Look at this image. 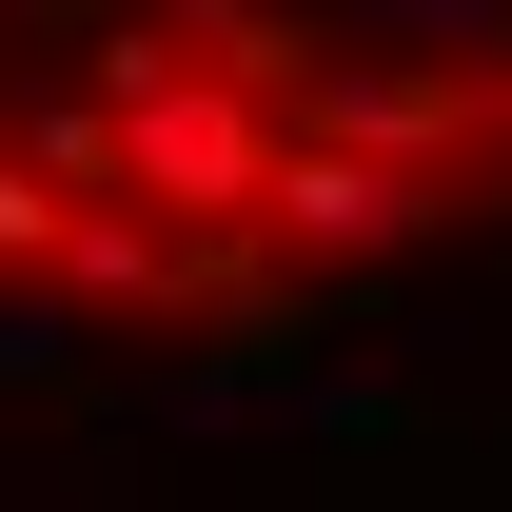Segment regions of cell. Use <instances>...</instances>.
<instances>
[{
    "label": "cell",
    "mask_w": 512,
    "mask_h": 512,
    "mask_svg": "<svg viewBox=\"0 0 512 512\" xmlns=\"http://www.w3.org/2000/svg\"><path fill=\"white\" fill-rule=\"evenodd\" d=\"M296 119H316V138H375V158H434V178H473V119H453L434 79H375V60H335V79H296Z\"/></svg>",
    "instance_id": "3957f363"
},
{
    "label": "cell",
    "mask_w": 512,
    "mask_h": 512,
    "mask_svg": "<svg viewBox=\"0 0 512 512\" xmlns=\"http://www.w3.org/2000/svg\"><path fill=\"white\" fill-rule=\"evenodd\" d=\"M60 217H79V197L40 178V158H20V138H0V276H60Z\"/></svg>",
    "instance_id": "277c9868"
},
{
    "label": "cell",
    "mask_w": 512,
    "mask_h": 512,
    "mask_svg": "<svg viewBox=\"0 0 512 512\" xmlns=\"http://www.w3.org/2000/svg\"><path fill=\"white\" fill-rule=\"evenodd\" d=\"M434 158H375V138H276V178H256V256H276V276H355V256H394L414 237V217H434Z\"/></svg>",
    "instance_id": "7a4b0ae2"
},
{
    "label": "cell",
    "mask_w": 512,
    "mask_h": 512,
    "mask_svg": "<svg viewBox=\"0 0 512 512\" xmlns=\"http://www.w3.org/2000/svg\"><path fill=\"white\" fill-rule=\"evenodd\" d=\"M99 119H119V197L178 237H256V178L296 138L237 60H178V40H99Z\"/></svg>",
    "instance_id": "6da1fadb"
}]
</instances>
